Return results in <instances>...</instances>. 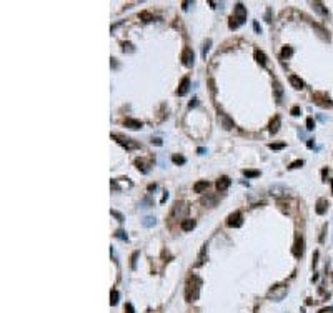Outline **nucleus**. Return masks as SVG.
Segmentation results:
<instances>
[{"mask_svg": "<svg viewBox=\"0 0 333 313\" xmlns=\"http://www.w3.org/2000/svg\"><path fill=\"white\" fill-rule=\"evenodd\" d=\"M280 125H282V118L278 117H275L272 122H270V127H268V130H270V133H277L278 130H280Z\"/></svg>", "mask_w": 333, "mask_h": 313, "instance_id": "4468645a", "label": "nucleus"}, {"mask_svg": "<svg viewBox=\"0 0 333 313\" xmlns=\"http://www.w3.org/2000/svg\"><path fill=\"white\" fill-rule=\"evenodd\" d=\"M242 223H243V216H242V213H240V211H235V213H231L228 218H226V225H228V227H231V228L242 227Z\"/></svg>", "mask_w": 333, "mask_h": 313, "instance_id": "20e7f679", "label": "nucleus"}, {"mask_svg": "<svg viewBox=\"0 0 333 313\" xmlns=\"http://www.w3.org/2000/svg\"><path fill=\"white\" fill-rule=\"evenodd\" d=\"M233 20L238 23V25H242V23L247 20V8H245L242 3H236L235 5V10H233Z\"/></svg>", "mask_w": 333, "mask_h": 313, "instance_id": "7ed1b4c3", "label": "nucleus"}, {"mask_svg": "<svg viewBox=\"0 0 333 313\" xmlns=\"http://www.w3.org/2000/svg\"><path fill=\"white\" fill-rule=\"evenodd\" d=\"M172 162L175 163V165H183V163H185V157H182V155H173V157H172Z\"/></svg>", "mask_w": 333, "mask_h": 313, "instance_id": "393cba45", "label": "nucleus"}, {"mask_svg": "<svg viewBox=\"0 0 333 313\" xmlns=\"http://www.w3.org/2000/svg\"><path fill=\"white\" fill-rule=\"evenodd\" d=\"M255 60H257L262 67L267 65V57H265V54H263L262 50H257V52H255Z\"/></svg>", "mask_w": 333, "mask_h": 313, "instance_id": "a211bd4d", "label": "nucleus"}, {"mask_svg": "<svg viewBox=\"0 0 333 313\" xmlns=\"http://www.w3.org/2000/svg\"><path fill=\"white\" fill-rule=\"evenodd\" d=\"M302 165H303V160H295V162L290 163V167H288V168H290V170H295V168H300Z\"/></svg>", "mask_w": 333, "mask_h": 313, "instance_id": "c85d7f7f", "label": "nucleus"}, {"mask_svg": "<svg viewBox=\"0 0 333 313\" xmlns=\"http://www.w3.org/2000/svg\"><path fill=\"white\" fill-rule=\"evenodd\" d=\"M123 125H125V127H128V128H132V130L142 128V122H140V120H135V118H125L123 120Z\"/></svg>", "mask_w": 333, "mask_h": 313, "instance_id": "f8f14e48", "label": "nucleus"}, {"mask_svg": "<svg viewBox=\"0 0 333 313\" xmlns=\"http://www.w3.org/2000/svg\"><path fill=\"white\" fill-rule=\"evenodd\" d=\"M290 83H292V87H293V88H297V90H302L303 87H305V83H303V80H302L298 75H290Z\"/></svg>", "mask_w": 333, "mask_h": 313, "instance_id": "ddd939ff", "label": "nucleus"}, {"mask_svg": "<svg viewBox=\"0 0 333 313\" xmlns=\"http://www.w3.org/2000/svg\"><path fill=\"white\" fill-rule=\"evenodd\" d=\"M205 152H207V150H205V148H198V153H200V155H203V153H205Z\"/></svg>", "mask_w": 333, "mask_h": 313, "instance_id": "a18cd8bd", "label": "nucleus"}, {"mask_svg": "<svg viewBox=\"0 0 333 313\" xmlns=\"http://www.w3.org/2000/svg\"><path fill=\"white\" fill-rule=\"evenodd\" d=\"M207 247H208V245H203V247H202V250H200V255H198V262L195 263V267H202V265L205 263V255H207Z\"/></svg>", "mask_w": 333, "mask_h": 313, "instance_id": "f3484780", "label": "nucleus"}, {"mask_svg": "<svg viewBox=\"0 0 333 313\" xmlns=\"http://www.w3.org/2000/svg\"><path fill=\"white\" fill-rule=\"evenodd\" d=\"M293 54V50H292V47H288V45H285L283 47V50H282V55L283 57H290Z\"/></svg>", "mask_w": 333, "mask_h": 313, "instance_id": "c756f323", "label": "nucleus"}, {"mask_svg": "<svg viewBox=\"0 0 333 313\" xmlns=\"http://www.w3.org/2000/svg\"><path fill=\"white\" fill-rule=\"evenodd\" d=\"M290 113L293 115V117H298V115L302 113V108L300 107H292V110H290Z\"/></svg>", "mask_w": 333, "mask_h": 313, "instance_id": "473e14b6", "label": "nucleus"}, {"mask_svg": "<svg viewBox=\"0 0 333 313\" xmlns=\"http://www.w3.org/2000/svg\"><path fill=\"white\" fill-rule=\"evenodd\" d=\"M197 105H198V98H192V102H190V105H188V107L193 108V107H197Z\"/></svg>", "mask_w": 333, "mask_h": 313, "instance_id": "58836bf2", "label": "nucleus"}, {"mask_svg": "<svg viewBox=\"0 0 333 313\" xmlns=\"http://www.w3.org/2000/svg\"><path fill=\"white\" fill-rule=\"evenodd\" d=\"M220 117H221V123H223V127H225L226 130L233 128V120H230L225 113H220Z\"/></svg>", "mask_w": 333, "mask_h": 313, "instance_id": "6ab92c4d", "label": "nucleus"}, {"mask_svg": "<svg viewBox=\"0 0 333 313\" xmlns=\"http://www.w3.org/2000/svg\"><path fill=\"white\" fill-rule=\"evenodd\" d=\"M125 311H127V313H135L133 306H132V303H127V305H125Z\"/></svg>", "mask_w": 333, "mask_h": 313, "instance_id": "c9c22d12", "label": "nucleus"}, {"mask_svg": "<svg viewBox=\"0 0 333 313\" xmlns=\"http://www.w3.org/2000/svg\"><path fill=\"white\" fill-rule=\"evenodd\" d=\"M182 62H183V65L185 67H192L193 65V62H195V54H193V50L192 49H185L182 52Z\"/></svg>", "mask_w": 333, "mask_h": 313, "instance_id": "423d86ee", "label": "nucleus"}, {"mask_svg": "<svg viewBox=\"0 0 333 313\" xmlns=\"http://www.w3.org/2000/svg\"><path fill=\"white\" fill-rule=\"evenodd\" d=\"M150 206H153V200L150 197H145V198L140 202V208H150Z\"/></svg>", "mask_w": 333, "mask_h": 313, "instance_id": "4be33fe9", "label": "nucleus"}, {"mask_svg": "<svg viewBox=\"0 0 333 313\" xmlns=\"http://www.w3.org/2000/svg\"><path fill=\"white\" fill-rule=\"evenodd\" d=\"M331 193H333V180H331Z\"/></svg>", "mask_w": 333, "mask_h": 313, "instance_id": "49530a36", "label": "nucleus"}, {"mask_svg": "<svg viewBox=\"0 0 333 313\" xmlns=\"http://www.w3.org/2000/svg\"><path fill=\"white\" fill-rule=\"evenodd\" d=\"M253 28H255V32H258V33H260V32H262V28H260V25H258V23H257V22H255V23H253Z\"/></svg>", "mask_w": 333, "mask_h": 313, "instance_id": "a19ab883", "label": "nucleus"}, {"mask_svg": "<svg viewBox=\"0 0 333 313\" xmlns=\"http://www.w3.org/2000/svg\"><path fill=\"white\" fill-rule=\"evenodd\" d=\"M115 237H117V238H122V240H127V235H125L123 230H117V232H115Z\"/></svg>", "mask_w": 333, "mask_h": 313, "instance_id": "72a5a7b5", "label": "nucleus"}, {"mask_svg": "<svg viewBox=\"0 0 333 313\" xmlns=\"http://www.w3.org/2000/svg\"><path fill=\"white\" fill-rule=\"evenodd\" d=\"M326 206H328V202L325 198H320L316 202V213L318 215H323L326 211Z\"/></svg>", "mask_w": 333, "mask_h": 313, "instance_id": "dca6fc26", "label": "nucleus"}, {"mask_svg": "<svg viewBox=\"0 0 333 313\" xmlns=\"http://www.w3.org/2000/svg\"><path fill=\"white\" fill-rule=\"evenodd\" d=\"M195 225H197V221L193 218H185V220H182L180 227H182L183 232H190V230L195 228Z\"/></svg>", "mask_w": 333, "mask_h": 313, "instance_id": "9b49d317", "label": "nucleus"}, {"mask_svg": "<svg viewBox=\"0 0 333 313\" xmlns=\"http://www.w3.org/2000/svg\"><path fill=\"white\" fill-rule=\"evenodd\" d=\"M268 148H272V150H282V148H285V143H270Z\"/></svg>", "mask_w": 333, "mask_h": 313, "instance_id": "7c9ffc66", "label": "nucleus"}, {"mask_svg": "<svg viewBox=\"0 0 333 313\" xmlns=\"http://www.w3.org/2000/svg\"><path fill=\"white\" fill-rule=\"evenodd\" d=\"M315 128V122H313V118L312 117H308L307 118V130H313Z\"/></svg>", "mask_w": 333, "mask_h": 313, "instance_id": "2f4dec72", "label": "nucleus"}, {"mask_svg": "<svg viewBox=\"0 0 333 313\" xmlns=\"http://www.w3.org/2000/svg\"><path fill=\"white\" fill-rule=\"evenodd\" d=\"M312 100L313 102H315L316 105H320V107H333V102L330 100V97H328V95H325L323 92H315L312 95Z\"/></svg>", "mask_w": 333, "mask_h": 313, "instance_id": "f03ea898", "label": "nucleus"}, {"mask_svg": "<svg viewBox=\"0 0 333 313\" xmlns=\"http://www.w3.org/2000/svg\"><path fill=\"white\" fill-rule=\"evenodd\" d=\"M307 145H308V148H312L313 145H315V142H312V140H308V143H307Z\"/></svg>", "mask_w": 333, "mask_h": 313, "instance_id": "37998d69", "label": "nucleus"}, {"mask_svg": "<svg viewBox=\"0 0 333 313\" xmlns=\"http://www.w3.org/2000/svg\"><path fill=\"white\" fill-rule=\"evenodd\" d=\"M326 175H328V172H326V170H321V177L326 178Z\"/></svg>", "mask_w": 333, "mask_h": 313, "instance_id": "c03bdc74", "label": "nucleus"}, {"mask_svg": "<svg viewBox=\"0 0 333 313\" xmlns=\"http://www.w3.org/2000/svg\"><path fill=\"white\" fill-rule=\"evenodd\" d=\"M137 257H138V252H133V255H132V268H135V262H137Z\"/></svg>", "mask_w": 333, "mask_h": 313, "instance_id": "e433bc0d", "label": "nucleus"}, {"mask_svg": "<svg viewBox=\"0 0 333 313\" xmlns=\"http://www.w3.org/2000/svg\"><path fill=\"white\" fill-rule=\"evenodd\" d=\"M117 303H118V292L117 290H112V292H110V305L113 306V305H117Z\"/></svg>", "mask_w": 333, "mask_h": 313, "instance_id": "5701e85b", "label": "nucleus"}, {"mask_svg": "<svg viewBox=\"0 0 333 313\" xmlns=\"http://www.w3.org/2000/svg\"><path fill=\"white\" fill-rule=\"evenodd\" d=\"M207 188H208V182H207V180H200V182H197V183L193 185L195 193H203Z\"/></svg>", "mask_w": 333, "mask_h": 313, "instance_id": "2eb2a0df", "label": "nucleus"}, {"mask_svg": "<svg viewBox=\"0 0 333 313\" xmlns=\"http://www.w3.org/2000/svg\"><path fill=\"white\" fill-rule=\"evenodd\" d=\"M112 215H115V216H117V218H118V221H123V215H122V213H118V211H113V210H112Z\"/></svg>", "mask_w": 333, "mask_h": 313, "instance_id": "4c0bfd02", "label": "nucleus"}, {"mask_svg": "<svg viewBox=\"0 0 333 313\" xmlns=\"http://www.w3.org/2000/svg\"><path fill=\"white\" fill-rule=\"evenodd\" d=\"M230 183H231V180H230L228 177H220L218 180H216V190H218V192H225L230 187Z\"/></svg>", "mask_w": 333, "mask_h": 313, "instance_id": "1a4fd4ad", "label": "nucleus"}, {"mask_svg": "<svg viewBox=\"0 0 333 313\" xmlns=\"http://www.w3.org/2000/svg\"><path fill=\"white\" fill-rule=\"evenodd\" d=\"M152 143H155V145H162V138H153Z\"/></svg>", "mask_w": 333, "mask_h": 313, "instance_id": "ea45409f", "label": "nucleus"}, {"mask_svg": "<svg viewBox=\"0 0 333 313\" xmlns=\"http://www.w3.org/2000/svg\"><path fill=\"white\" fill-rule=\"evenodd\" d=\"M153 190H157V185H155V183H153V185H150V187H148V192H153Z\"/></svg>", "mask_w": 333, "mask_h": 313, "instance_id": "79ce46f5", "label": "nucleus"}, {"mask_svg": "<svg viewBox=\"0 0 333 313\" xmlns=\"http://www.w3.org/2000/svg\"><path fill=\"white\" fill-rule=\"evenodd\" d=\"M272 195H283L285 192H287V188H285L283 185H275V187H272Z\"/></svg>", "mask_w": 333, "mask_h": 313, "instance_id": "412c9836", "label": "nucleus"}, {"mask_svg": "<svg viewBox=\"0 0 333 313\" xmlns=\"http://www.w3.org/2000/svg\"><path fill=\"white\" fill-rule=\"evenodd\" d=\"M112 138H113V140H117L120 145H123L125 148H127V150H133V148H138V147H140L138 143L132 142L130 138H125V137H120V135H113V133H112Z\"/></svg>", "mask_w": 333, "mask_h": 313, "instance_id": "39448f33", "label": "nucleus"}, {"mask_svg": "<svg viewBox=\"0 0 333 313\" xmlns=\"http://www.w3.org/2000/svg\"><path fill=\"white\" fill-rule=\"evenodd\" d=\"M243 175L248 177V178H255V177L260 175V172L258 170H243Z\"/></svg>", "mask_w": 333, "mask_h": 313, "instance_id": "a878e982", "label": "nucleus"}, {"mask_svg": "<svg viewBox=\"0 0 333 313\" xmlns=\"http://www.w3.org/2000/svg\"><path fill=\"white\" fill-rule=\"evenodd\" d=\"M293 255H295L297 258H300L302 255H303V240H302V237H297V240H295V245H293Z\"/></svg>", "mask_w": 333, "mask_h": 313, "instance_id": "6e6552de", "label": "nucleus"}, {"mask_svg": "<svg viewBox=\"0 0 333 313\" xmlns=\"http://www.w3.org/2000/svg\"><path fill=\"white\" fill-rule=\"evenodd\" d=\"M313 7H315V10L318 13H321V15H326V8H323V3L320 2H313Z\"/></svg>", "mask_w": 333, "mask_h": 313, "instance_id": "b1692460", "label": "nucleus"}, {"mask_svg": "<svg viewBox=\"0 0 333 313\" xmlns=\"http://www.w3.org/2000/svg\"><path fill=\"white\" fill-rule=\"evenodd\" d=\"M273 93H275V100H277V103L280 105L283 102V87L280 85L278 80L273 82Z\"/></svg>", "mask_w": 333, "mask_h": 313, "instance_id": "0eeeda50", "label": "nucleus"}, {"mask_svg": "<svg viewBox=\"0 0 333 313\" xmlns=\"http://www.w3.org/2000/svg\"><path fill=\"white\" fill-rule=\"evenodd\" d=\"M200 288H202V280L197 275H190L185 285V300L188 303L195 301L200 295Z\"/></svg>", "mask_w": 333, "mask_h": 313, "instance_id": "f257e3e1", "label": "nucleus"}, {"mask_svg": "<svg viewBox=\"0 0 333 313\" xmlns=\"http://www.w3.org/2000/svg\"><path fill=\"white\" fill-rule=\"evenodd\" d=\"M188 90H190V78L188 77H183L180 82V87H178V95H187Z\"/></svg>", "mask_w": 333, "mask_h": 313, "instance_id": "9d476101", "label": "nucleus"}, {"mask_svg": "<svg viewBox=\"0 0 333 313\" xmlns=\"http://www.w3.org/2000/svg\"><path fill=\"white\" fill-rule=\"evenodd\" d=\"M155 223H157L155 216H145V218L142 220V225H143L145 228H150V227H153Z\"/></svg>", "mask_w": 333, "mask_h": 313, "instance_id": "aec40b11", "label": "nucleus"}, {"mask_svg": "<svg viewBox=\"0 0 333 313\" xmlns=\"http://www.w3.org/2000/svg\"><path fill=\"white\" fill-rule=\"evenodd\" d=\"M210 45H212V40H210V38H208V40H207V42H205V45H203V52H202V57H203V59H205V57H207V52H208V50H210Z\"/></svg>", "mask_w": 333, "mask_h": 313, "instance_id": "cd10ccee", "label": "nucleus"}, {"mask_svg": "<svg viewBox=\"0 0 333 313\" xmlns=\"http://www.w3.org/2000/svg\"><path fill=\"white\" fill-rule=\"evenodd\" d=\"M140 18H142L143 22H152L153 20V15H152V13H148V12H142V13H140Z\"/></svg>", "mask_w": 333, "mask_h": 313, "instance_id": "bb28decb", "label": "nucleus"}, {"mask_svg": "<svg viewBox=\"0 0 333 313\" xmlns=\"http://www.w3.org/2000/svg\"><path fill=\"white\" fill-rule=\"evenodd\" d=\"M132 47H133L132 43H127V42H125V43H123V52H127V50H128V52H133Z\"/></svg>", "mask_w": 333, "mask_h": 313, "instance_id": "f704fd0d", "label": "nucleus"}]
</instances>
